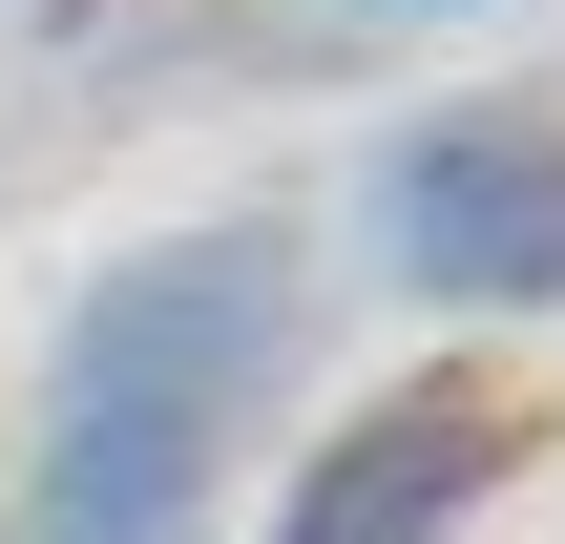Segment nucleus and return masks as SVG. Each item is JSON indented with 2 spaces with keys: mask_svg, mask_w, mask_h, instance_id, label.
<instances>
[{
  "mask_svg": "<svg viewBox=\"0 0 565 544\" xmlns=\"http://www.w3.org/2000/svg\"><path fill=\"white\" fill-rule=\"evenodd\" d=\"M294 356H315V252H294V210L126 231V252L63 294V335H42L0 544H231L252 440L294 419Z\"/></svg>",
  "mask_w": 565,
  "mask_h": 544,
  "instance_id": "obj_1",
  "label": "nucleus"
},
{
  "mask_svg": "<svg viewBox=\"0 0 565 544\" xmlns=\"http://www.w3.org/2000/svg\"><path fill=\"white\" fill-rule=\"evenodd\" d=\"M524 461H545V398L482 377V356H419V377L335 398V419L273 461V524L252 544H482Z\"/></svg>",
  "mask_w": 565,
  "mask_h": 544,
  "instance_id": "obj_3",
  "label": "nucleus"
},
{
  "mask_svg": "<svg viewBox=\"0 0 565 544\" xmlns=\"http://www.w3.org/2000/svg\"><path fill=\"white\" fill-rule=\"evenodd\" d=\"M356 252L440 335H545L565 314V84H461L356 147Z\"/></svg>",
  "mask_w": 565,
  "mask_h": 544,
  "instance_id": "obj_2",
  "label": "nucleus"
},
{
  "mask_svg": "<svg viewBox=\"0 0 565 544\" xmlns=\"http://www.w3.org/2000/svg\"><path fill=\"white\" fill-rule=\"evenodd\" d=\"M335 21H482V0H335Z\"/></svg>",
  "mask_w": 565,
  "mask_h": 544,
  "instance_id": "obj_4",
  "label": "nucleus"
}]
</instances>
